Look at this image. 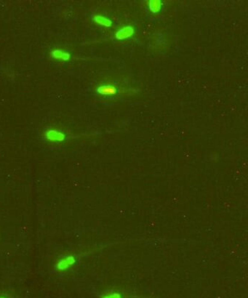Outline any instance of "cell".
<instances>
[{
    "label": "cell",
    "mask_w": 248,
    "mask_h": 298,
    "mask_svg": "<svg viewBox=\"0 0 248 298\" xmlns=\"http://www.w3.org/2000/svg\"><path fill=\"white\" fill-rule=\"evenodd\" d=\"M101 92L106 94H112L113 92H115V89L111 88V87H104V88L102 89V91H101Z\"/></svg>",
    "instance_id": "obj_1"
}]
</instances>
